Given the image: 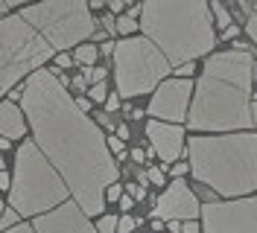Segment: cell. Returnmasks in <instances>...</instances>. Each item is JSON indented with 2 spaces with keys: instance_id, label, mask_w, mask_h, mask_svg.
<instances>
[{
  "instance_id": "obj_1",
  "label": "cell",
  "mask_w": 257,
  "mask_h": 233,
  "mask_svg": "<svg viewBox=\"0 0 257 233\" xmlns=\"http://www.w3.org/2000/svg\"><path fill=\"white\" fill-rule=\"evenodd\" d=\"M21 105L32 131L18 149L9 186L21 224L3 233H96L91 218L105 210V189L120 178L102 128L50 70L24 82Z\"/></svg>"
},
{
  "instance_id": "obj_2",
  "label": "cell",
  "mask_w": 257,
  "mask_h": 233,
  "mask_svg": "<svg viewBox=\"0 0 257 233\" xmlns=\"http://www.w3.org/2000/svg\"><path fill=\"white\" fill-rule=\"evenodd\" d=\"M257 62L242 44L213 53L193 93L187 125L193 131H248L251 120V82Z\"/></svg>"
},
{
  "instance_id": "obj_3",
  "label": "cell",
  "mask_w": 257,
  "mask_h": 233,
  "mask_svg": "<svg viewBox=\"0 0 257 233\" xmlns=\"http://www.w3.org/2000/svg\"><path fill=\"white\" fill-rule=\"evenodd\" d=\"M138 24L170 67L193 64L216 44L210 3L205 0H149L141 6Z\"/></svg>"
},
{
  "instance_id": "obj_4",
  "label": "cell",
  "mask_w": 257,
  "mask_h": 233,
  "mask_svg": "<svg viewBox=\"0 0 257 233\" xmlns=\"http://www.w3.org/2000/svg\"><path fill=\"white\" fill-rule=\"evenodd\" d=\"M193 178L225 198H245L257 189V134L240 131L228 137H196L187 143Z\"/></svg>"
},
{
  "instance_id": "obj_5",
  "label": "cell",
  "mask_w": 257,
  "mask_h": 233,
  "mask_svg": "<svg viewBox=\"0 0 257 233\" xmlns=\"http://www.w3.org/2000/svg\"><path fill=\"white\" fill-rule=\"evenodd\" d=\"M53 56L56 50L21 12L0 18V102L6 93L15 91L21 79L38 73Z\"/></svg>"
},
{
  "instance_id": "obj_6",
  "label": "cell",
  "mask_w": 257,
  "mask_h": 233,
  "mask_svg": "<svg viewBox=\"0 0 257 233\" xmlns=\"http://www.w3.org/2000/svg\"><path fill=\"white\" fill-rule=\"evenodd\" d=\"M18 12L47 38V44L56 53L82 44L96 32V21L85 0H50V3L24 6Z\"/></svg>"
},
{
  "instance_id": "obj_7",
  "label": "cell",
  "mask_w": 257,
  "mask_h": 233,
  "mask_svg": "<svg viewBox=\"0 0 257 233\" xmlns=\"http://www.w3.org/2000/svg\"><path fill=\"white\" fill-rule=\"evenodd\" d=\"M173 67L161 56V50L149 38H123L114 44V79L117 93L123 96H141L167 82Z\"/></svg>"
},
{
  "instance_id": "obj_8",
  "label": "cell",
  "mask_w": 257,
  "mask_h": 233,
  "mask_svg": "<svg viewBox=\"0 0 257 233\" xmlns=\"http://www.w3.org/2000/svg\"><path fill=\"white\" fill-rule=\"evenodd\" d=\"M205 233H257V195L202 207Z\"/></svg>"
},
{
  "instance_id": "obj_9",
  "label": "cell",
  "mask_w": 257,
  "mask_h": 233,
  "mask_svg": "<svg viewBox=\"0 0 257 233\" xmlns=\"http://www.w3.org/2000/svg\"><path fill=\"white\" fill-rule=\"evenodd\" d=\"M193 82L190 79H167L161 82L152 102H149V114L158 117L161 123L178 125L181 120H187V105H190Z\"/></svg>"
},
{
  "instance_id": "obj_10",
  "label": "cell",
  "mask_w": 257,
  "mask_h": 233,
  "mask_svg": "<svg viewBox=\"0 0 257 233\" xmlns=\"http://www.w3.org/2000/svg\"><path fill=\"white\" fill-rule=\"evenodd\" d=\"M199 213H202L199 198L193 195V189L181 178H176L164 189V195L155 201V210H152V216L158 221H164V218L167 221H196Z\"/></svg>"
},
{
  "instance_id": "obj_11",
  "label": "cell",
  "mask_w": 257,
  "mask_h": 233,
  "mask_svg": "<svg viewBox=\"0 0 257 233\" xmlns=\"http://www.w3.org/2000/svg\"><path fill=\"white\" fill-rule=\"evenodd\" d=\"M146 137L152 140V152L161 160H167V163H176L181 149H184V131H181V125L149 120L146 123Z\"/></svg>"
},
{
  "instance_id": "obj_12",
  "label": "cell",
  "mask_w": 257,
  "mask_h": 233,
  "mask_svg": "<svg viewBox=\"0 0 257 233\" xmlns=\"http://www.w3.org/2000/svg\"><path fill=\"white\" fill-rule=\"evenodd\" d=\"M27 131H30V125H27L24 111L18 108L12 99H3L0 102V134L6 140H24Z\"/></svg>"
},
{
  "instance_id": "obj_13",
  "label": "cell",
  "mask_w": 257,
  "mask_h": 233,
  "mask_svg": "<svg viewBox=\"0 0 257 233\" xmlns=\"http://www.w3.org/2000/svg\"><path fill=\"white\" fill-rule=\"evenodd\" d=\"M96 56H99V50H96V47L82 44V47H76V56H73V62H76V64H85V67H94Z\"/></svg>"
},
{
  "instance_id": "obj_14",
  "label": "cell",
  "mask_w": 257,
  "mask_h": 233,
  "mask_svg": "<svg viewBox=\"0 0 257 233\" xmlns=\"http://www.w3.org/2000/svg\"><path fill=\"white\" fill-rule=\"evenodd\" d=\"M135 30H141V24H138L135 18H128V15H120V18H117V32H120V35L132 38V32H135Z\"/></svg>"
},
{
  "instance_id": "obj_15",
  "label": "cell",
  "mask_w": 257,
  "mask_h": 233,
  "mask_svg": "<svg viewBox=\"0 0 257 233\" xmlns=\"http://www.w3.org/2000/svg\"><path fill=\"white\" fill-rule=\"evenodd\" d=\"M210 15L216 18V24H219V27H225V30L231 27V15H228V9H225L222 3H210Z\"/></svg>"
},
{
  "instance_id": "obj_16",
  "label": "cell",
  "mask_w": 257,
  "mask_h": 233,
  "mask_svg": "<svg viewBox=\"0 0 257 233\" xmlns=\"http://www.w3.org/2000/svg\"><path fill=\"white\" fill-rule=\"evenodd\" d=\"M85 79H88V85H102L108 79V70L105 67H88L85 70Z\"/></svg>"
},
{
  "instance_id": "obj_17",
  "label": "cell",
  "mask_w": 257,
  "mask_h": 233,
  "mask_svg": "<svg viewBox=\"0 0 257 233\" xmlns=\"http://www.w3.org/2000/svg\"><path fill=\"white\" fill-rule=\"evenodd\" d=\"M96 233H117V216H99Z\"/></svg>"
},
{
  "instance_id": "obj_18",
  "label": "cell",
  "mask_w": 257,
  "mask_h": 233,
  "mask_svg": "<svg viewBox=\"0 0 257 233\" xmlns=\"http://www.w3.org/2000/svg\"><path fill=\"white\" fill-rule=\"evenodd\" d=\"M0 224L9 230V227H15V224H21V216H18L15 210L9 207V210H3V216H0Z\"/></svg>"
},
{
  "instance_id": "obj_19",
  "label": "cell",
  "mask_w": 257,
  "mask_h": 233,
  "mask_svg": "<svg viewBox=\"0 0 257 233\" xmlns=\"http://www.w3.org/2000/svg\"><path fill=\"white\" fill-rule=\"evenodd\" d=\"M108 99V85H91V102H105Z\"/></svg>"
},
{
  "instance_id": "obj_20",
  "label": "cell",
  "mask_w": 257,
  "mask_h": 233,
  "mask_svg": "<svg viewBox=\"0 0 257 233\" xmlns=\"http://www.w3.org/2000/svg\"><path fill=\"white\" fill-rule=\"evenodd\" d=\"M135 227H138V218H132V216L117 218V233H132Z\"/></svg>"
},
{
  "instance_id": "obj_21",
  "label": "cell",
  "mask_w": 257,
  "mask_h": 233,
  "mask_svg": "<svg viewBox=\"0 0 257 233\" xmlns=\"http://www.w3.org/2000/svg\"><path fill=\"white\" fill-rule=\"evenodd\" d=\"M245 30H248V35L257 41V3H251V12H248V24H245Z\"/></svg>"
},
{
  "instance_id": "obj_22",
  "label": "cell",
  "mask_w": 257,
  "mask_h": 233,
  "mask_svg": "<svg viewBox=\"0 0 257 233\" xmlns=\"http://www.w3.org/2000/svg\"><path fill=\"white\" fill-rule=\"evenodd\" d=\"M56 64L62 67V70H67V67H73V56H67V53H56Z\"/></svg>"
},
{
  "instance_id": "obj_23",
  "label": "cell",
  "mask_w": 257,
  "mask_h": 233,
  "mask_svg": "<svg viewBox=\"0 0 257 233\" xmlns=\"http://www.w3.org/2000/svg\"><path fill=\"white\" fill-rule=\"evenodd\" d=\"M105 198H108V201H120V198H123V189H120V184L108 186V189H105Z\"/></svg>"
},
{
  "instance_id": "obj_24",
  "label": "cell",
  "mask_w": 257,
  "mask_h": 233,
  "mask_svg": "<svg viewBox=\"0 0 257 233\" xmlns=\"http://www.w3.org/2000/svg\"><path fill=\"white\" fill-rule=\"evenodd\" d=\"M146 178H149V181H152L155 186H164V181H167V178H164V172H161V169H149V172H146Z\"/></svg>"
},
{
  "instance_id": "obj_25",
  "label": "cell",
  "mask_w": 257,
  "mask_h": 233,
  "mask_svg": "<svg viewBox=\"0 0 257 233\" xmlns=\"http://www.w3.org/2000/svg\"><path fill=\"white\" fill-rule=\"evenodd\" d=\"M128 195L132 198H146V189L141 184H128Z\"/></svg>"
},
{
  "instance_id": "obj_26",
  "label": "cell",
  "mask_w": 257,
  "mask_h": 233,
  "mask_svg": "<svg viewBox=\"0 0 257 233\" xmlns=\"http://www.w3.org/2000/svg\"><path fill=\"white\" fill-rule=\"evenodd\" d=\"M105 108L111 111V114L120 108V96H117V93H108V99H105Z\"/></svg>"
},
{
  "instance_id": "obj_27",
  "label": "cell",
  "mask_w": 257,
  "mask_h": 233,
  "mask_svg": "<svg viewBox=\"0 0 257 233\" xmlns=\"http://www.w3.org/2000/svg\"><path fill=\"white\" fill-rule=\"evenodd\" d=\"M108 9H111V15H120V12H126V3L123 0H108Z\"/></svg>"
},
{
  "instance_id": "obj_28",
  "label": "cell",
  "mask_w": 257,
  "mask_h": 233,
  "mask_svg": "<svg viewBox=\"0 0 257 233\" xmlns=\"http://www.w3.org/2000/svg\"><path fill=\"white\" fill-rule=\"evenodd\" d=\"M102 24H105V32H117V18L114 15H105L102 18Z\"/></svg>"
},
{
  "instance_id": "obj_29",
  "label": "cell",
  "mask_w": 257,
  "mask_h": 233,
  "mask_svg": "<svg viewBox=\"0 0 257 233\" xmlns=\"http://www.w3.org/2000/svg\"><path fill=\"white\" fill-rule=\"evenodd\" d=\"M132 207H135V198H132V195H123V198H120V210H126V216H128Z\"/></svg>"
},
{
  "instance_id": "obj_30",
  "label": "cell",
  "mask_w": 257,
  "mask_h": 233,
  "mask_svg": "<svg viewBox=\"0 0 257 233\" xmlns=\"http://www.w3.org/2000/svg\"><path fill=\"white\" fill-rule=\"evenodd\" d=\"M12 186V178H9V172L0 169V189H9Z\"/></svg>"
},
{
  "instance_id": "obj_31",
  "label": "cell",
  "mask_w": 257,
  "mask_h": 233,
  "mask_svg": "<svg viewBox=\"0 0 257 233\" xmlns=\"http://www.w3.org/2000/svg\"><path fill=\"white\" fill-rule=\"evenodd\" d=\"M193 70H196L193 64H181V67H176V73H178V76H181V79H187V76H190V73H193Z\"/></svg>"
},
{
  "instance_id": "obj_32",
  "label": "cell",
  "mask_w": 257,
  "mask_h": 233,
  "mask_svg": "<svg viewBox=\"0 0 257 233\" xmlns=\"http://www.w3.org/2000/svg\"><path fill=\"white\" fill-rule=\"evenodd\" d=\"M187 169H190L187 163H173V178H181V175H184Z\"/></svg>"
},
{
  "instance_id": "obj_33",
  "label": "cell",
  "mask_w": 257,
  "mask_h": 233,
  "mask_svg": "<svg viewBox=\"0 0 257 233\" xmlns=\"http://www.w3.org/2000/svg\"><path fill=\"white\" fill-rule=\"evenodd\" d=\"M181 233H199V224L196 221H181Z\"/></svg>"
},
{
  "instance_id": "obj_34",
  "label": "cell",
  "mask_w": 257,
  "mask_h": 233,
  "mask_svg": "<svg viewBox=\"0 0 257 233\" xmlns=\"http://www.w3.org/2000/svg\"><path fill=\"white\" fill-rule=\"evenodd\" d=\"M114 44H117V41H105V44L99 47V53H102V56H114Z\"/></svg>"
},
{
  "instance_id": "obj_35",
  "label": "cell",
  "mask_w": 257,
  "mask_h": 233,
  "mask_svg": "<svg viewBox=\"0 0 257 233\" xmlns=\"http://www.w3.org/2000/svg\"><path fill=\"white\" fill-rule=\"evenodd\" d=\"M76 108H79L82 114H88V111H91V99H76Z\"/></svg>"
},
{
  "instance_id": "obj_36",
  "label": "cell",
  "mask_w": 257,
  "mask_h": 233,
  "mask_svg": "<svg viewBox=\"0 0 257 233\" xmlns=\"http://www.w3.org/2000/svg\"><path fill=\"white\" fill-rule=\"evenodd\" d=\"M237 32H240V30H237V27L231 24V27H228V30L222 32V38H237Z\"/></svg>"
},
{
  "instance_id": "obj_37",
  "label": "cell",
  "mask_w": 257,
  "mask_h": 233,
  "mask_svg": "<svg viewBox=\"0 0 257 233\" xmlns=\"http://www.w3.org/2000/svg\"><path fill=\"white\" fill-rule=\"evenodd\" d=\"M117 137H120V140H128V125H117Z\"/></svg>"
},
{
  "instance_id": "obj_38",
  "label": "cell",
  "mask_w": 257,
  "mask_h": 233,
  "mask_svg": "<svg viewBox=\"0 0 257 233\" xmlns=\"http://www.w3.org/2000/svg\"><path fill=\"white\" fill-rule=\"evenodd\" d=\"M102 6H105V0H91V3H88L91 12H94V9H102Z\"/></svg>"
},
{
  "instance_id": "obj_39",
  "label": "cell",
  "mask_w": 257,
  "mask_h": 233,
  "mask_svg": "<svg viewBox=\"0 0 257 233\" xmlns=\"http://www.w3.org/2000/svg\"><path fill=\"white\" fill-rule=\"evenodd\" d=\"M144 152H141V149H135V152H132V160H135V163H141V160H144Z\"/></svg>"
},
{
  "instance_id": "obj_40",
  "label": "cell",
  "mask_w": 257,
  "mask_h": 233,
  "mask_svg": "<svg viewBox=\"0 0 257 233\" xmlns=\"http://www.w3.org/2000/svg\"><path fill=\"white\" fill-rule=\"evenodd\" d=\"M9 12H12V3H0V18L9 15Z\"/></svg>"
},
{
  "instance_id": "obj_41",
  "label": "cell",
  "mask_w": 257,
  "mask_h": 233,
  "mask_svg": "<svg viewBox=\"0 0 257 233\" xmlns=\"http://www.w3.org/2000/svg\"><path fill=\"white\" fill-rule=\"evenodd\" d=\"M170 230H173V233H181V221H170Z\"/></svg>"
},
{
  "instance_id": "obj_42",
  "label": "cell",
  "mask_w": 257,
  "mask_h": 233,
  "mask_svg": "<svg viewBox=\"0 0 257 233\" xmlns=\"http://www.w3.org/2000/svg\"><path fill=\"white\" fill-rule=\"evenodd\" d=\"M251 120H254V128H257V102H251Z\"/></svg>"
},
{
  "instance_id": "obj_43",
  "label": "cell",
  "mask_w": 257,
  "mask_h": 233,
  "mask_svg": "<svg viewBox=\"0 0 257 233\" xmlns=\"http://www.w3.org/2000/svg\"><path fill=\"white\" fill-rule=\"evenodd\" d=\"M9 146H12V140H6V137L0 140V152H3V149H9Z\"/></svg>"
},
{
  "instance_id": "obj_44",
  "label": "cell",
  "mask_w": 257,
  "mask_h": 233,
  "mask_svg": "<svg viewBox=\"0 0 257 233\" xmlns=\"http://www.w3.org/2000/svg\"><path fill=\"white\" fill-rule=\"evenodd\" d=\"M0 169H3V152H0Z\"/></svg>"
},
{
  "instance_id": "obj_45",
  "label": "cell",
  "mask_w": 257,
  "mask_h": 233,
  "mask_svg": "<svg viewBox=\"0 0 257 233\" xmlns=\"http://www.w3.org/2000/svg\"><path fill=\"white\" fill-rule=\"evenodd\" d=\"M0 216H3V198H0Z\"/></svg>"
}]
</instances>
